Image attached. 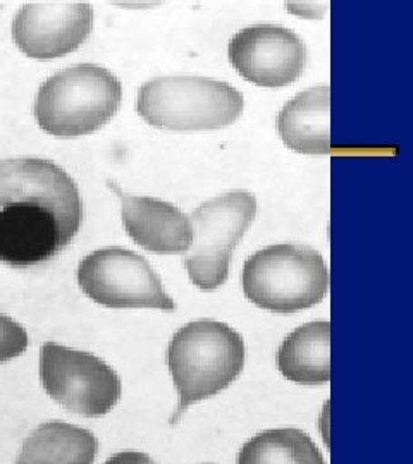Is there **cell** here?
Returning <instances> with one entry per match:
<instances>
[{"mask_svg": "<svg viewBox=\"0 0 413 464\" xmlns=\"http://www.w3.org/2000/svg\"><path fill=\"white\" fill-rule=\"evenodd\" d=\"M82 220V197L66 170L32 157L0 162L2 264H47L71 245Z\"/></svg>", "mask_w": 413, "mask_h": 464, "instance_id": "cell-1", "label": "cell"}, {"mask_svg": "<svg viewBox=\"0 0 413 464\" xmlns=\"http://www.w3.org/2000/svg\"><path fill=\"white\" fill-rule=\"evenodd\" d=\"M167 365L176 385L180 404L174 425L188 406L228 389L245 366L243 337L215 320L186 324L169 343Z\"/></svg>", "mask_w": 413, "mask_h": 464, "instance_id": "cell-2", "label": "cell"}, {"mask_svg": "<svg viewBox=\"0 0 413 464\" xmlns=\"http://www.w3.org/2000/svg\"><path fill=\"white\" fill-rule=\"evenodd\" d=\"M123 84L105 67L80 64L54 74L40 86L34 119L45 133L76 138L95 133L116 116Z\"/></svg>", "mask_w": 413, "mask_h": 464, "instance_id": "cell-3", "label": "cell"}, {"mask_svg": "<svg viewBox=\"0 0 413 464\" xmlns=\"http://www.w3.org/2000/svg\"><path fill=\"white\" fill-rule=\"evenodd\" d=\"M243 293L255 306L290 315L326 298L329 272L322 255L305 245H272L243 266Z\"/></svg>", "mask_w": 413, "mask_h": 464, "instance_id": "cell-4", "label": "cell"}, {"mask_svg": "<svg viewBox=\"0 0 413 464\" xmlns=\"http://www.w3.org/2000/svg\"><path fill=\"white\" fill-rule=\"evenodd\" d=\"M243 103V95L230 83L176 76L143 84L134 109L157 130L209 131L231 126L241 116Z\"/></svg>", "mask_w": 413, "mask_h": 464, "instance_id": "cell-5", "label": "cell"}, {"mask_svg": "<svg viewBox=\"0 0 413 464\" xmlns=\"http://www.w3.org/2000/svg\"><path fill=\"white\" fill-rule=\"evenodd\" d=\"M257 216V199L247 191H230L202 203L190 216L193 241L184 256L190 281L215 291L230 276L232 251Z\"/></svg>", "mask_w": 413, "mask_h": 464, "instance_id": "cell-6", "label": "cell"}, {"mask_svg": "<svg viewBox=\"0 0 413 464\" xmlns=\"http://www.w3.org/2000/svg\"><path fill=\"white\" fill-rule=\"evenodd\" d=\"M45 392L74 415L97 418L113 411L123 385L114 368L95 354L45 343L40 353Z\"/></svg>", "mask_w": 413, "mask_h": 464, "instance_id": "cell-7", "label": "cell"}, {"mask_svg": "<svg viewBox=\"0 0 413 464\" xmlns=\"http://www.w3.org/2000/svg\"><path fill=\"white\" fill-rule=\"evenodd\" d=\"M78 284L88 298L107 308L176 310V303L165 293L155 270L130 249L90 253L78 266Z\"/></svg>", "mask_w": 413, "mask_h": 464, "instance_id": "cell-8", "label": "cell"}, {"mask_svg": "<svg viewBox=\"0 0 413 464\" xmlns=\"http://www.w3.org/2000/svg\"><path fill=\"white\" fill-rule=\"evenodd\" d=\"M232 67L257 86L282 88L297 82L307 66V47L295 32L276 24H255L231 38Z\"/></svg>", "mask_w": 413, "mask_h": 464, "instance_id": "cell-9", "label": "cell"}, {"mask_svg": "<svg viewBox=\"0 0 413 464\" xmlns=\"http://www.w3.org/2000/svg\"><path fill=\"white\" fill-rule=\"evenodd\" d=\"M93 30V9L86 2H32L17 11L13 38L25 55L50 61L84 44Z\"/></svg>", "mask_w": 413, "mask_h": 464, "instance_id": "cell-10", "label": "cell"}, {"mask_svg": "<svg viewBox=\"0 0 413 464\" xmlns=\"http://www.w3.org/2000/svg\"><path fill=\"white\" fill-rule=\"evenodd\" d=\"M109 186L121 198L124 229L136 245L159 255H176L190 249L193 241L190 217L178 207L162 199L133 197L113 181Z\"/></svg>", "mask_w": 413, "mask_h": 464, "instance_id": "cell-11", "label": "cell"}, {"mask_svg": "<svg viewBox=\"0 0 413 464\" xmlns=\"http://www.w3.org/2000/svg\"><path fill=\"white\" fill-rule=\"evenodd\" d=\"M278 128L288 149L307 155H328L330 151L329 86H315L290 100L280 112Z\"/></svg>", "mask_w": 413, "mask_h": 464, "instance_id": "cell-12", "label": "cell"}, {"mask_svg": "<svg viewBox=\"0 0 413 464\" xmlns=\"http://www.w3.org/2000/svg\"><path fill=\"white\" fill-rule=\"evenodd\" d=\"M284 379L300 385H324L330 381V324L310 322L291 332L278 353Z\"/></svg>", "mask_w": 413, "mask_h": 464, "instance_id": "cell-13", "label": "cell"}, {"mask_svg": "<svg viewBox=\"0 0 413 464\" xmlns=\"http://www.w3.org/2000/svg\"><path fill=\"white\" fill-rule=\"evenodd\" d=\"M99 440L90 430L66 421H47L25 440L16 464H93Z\"/></svg>", "mask_w": 413, "mask_h": 464, "instance_id": "cell-14", "label": "cell"}, {"mask_svg": "<svg viewBox=\"0 0 413 464\" xmlns=\"http://www.w3.org/2000/svg\"><path fill=\"white\" fill-rule=\"evenodd\" d=\"M238 464H326L309 433L274 429L255 435L238 452Z\"/></svg>", "mask_w": 413, "mask_h": 464, "instance_id": "cell-15", "label": "cell"}, {"mask_svg": "<svg viewBox=\"0 0 413 464\" xmlns=\"http://www.w3.org/2000/svg\"><path fill=\"white\" fill-rule=\"evenodd\" d=\"M30 344L28 332L15 318L0 314V363H7L23 354Z\"/></svg>", "mask_w": 413, "mask_h": 464, "instance_id": "cell-16", "label": "cell"}, {"mask_svg": "<svg viewBox=\"0 0 413 464\" xmlns=\"http://www.w3.org/2000/svg\"><path fill=\"white\" fill-rule=\"evenodd\" d=\"M105 464H155L149 454L140 450H121L111 456Z\"/></svg>", "mask_w": 413, "mask_h": 464, "instance_id": "cell-17", "label": "cell"}, {"mask_svg": "<svg viewBox=\"0 0 413 464\" xmlns=\"http://www.w3.org/2000/svg\"><path fill=\"white\" fill-rule=\"evenodd\" d=\"M0 7H2V5H0Z\"/></svg>", "mask_w": 413, "mask_h": 464, "instance_id": "cell-18", "label": "cell"}]
</instances>
